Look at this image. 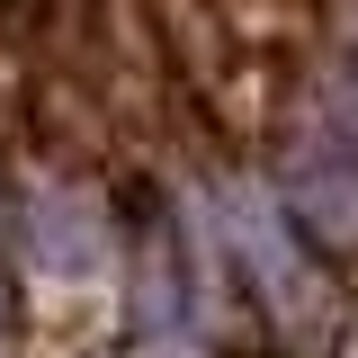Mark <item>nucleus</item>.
Listing matches in <instances>:
<instances>
[{
  "label": "nucleus",
  "instance_id": "1",
  "mask_svg": "<svg viewBox=\"0 0 358 358\" xmlns=\"http://www.w3.org/2000/svg\"><path fill=\"white\" fill-rule=\"evenodd\" d=\"M287 215L313 251H358V152L341 134L287 152Z\"/></svg>",
  "mask_w": 358,
  "mask_h": 358
}]
</instances>
